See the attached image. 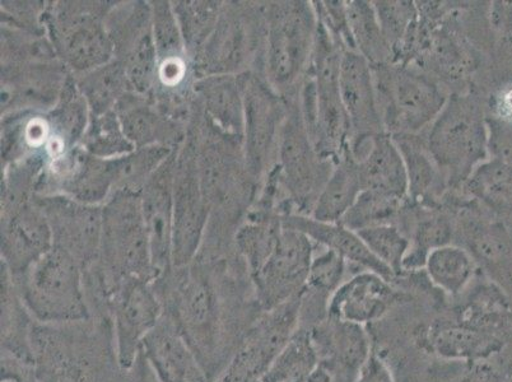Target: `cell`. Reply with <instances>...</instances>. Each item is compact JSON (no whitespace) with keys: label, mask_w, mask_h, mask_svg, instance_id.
<instances>
[{"label":"cell","mask_w":512,"mask_h":382,"mask_svg":"<svg viewBox=\"0 0 512 382\" xmlns=\"http://www.w3.org/2000/svg\"><path fill=\"white\" fill-rule=\"evenodd\" d=\"M343 51L318 20L313 59L301 90L300 111L316 151L334 163L341 160L351 141V123L339 87Z\"/></svg>","instance_id":"1"},{"label":"cell","mask_w":512,"mask_h":382,"mask_svg":"<svg viewBox=\"0 0 512 382\" xmlns=\"http://www.w3.org/2000/svg\"><path fill=\"white\" fill-rule=\"evenodd\" d=\"M425 143L446 183H467L488 155L487 127L481 107L472 97H451L428 128Z\"/></svg>","instance_id":"2"},{"label":"cell","mask_w":512,"mask_h":382,"mask_svg":"<svg viewBox=\"0 0 512 382\" xmlns=\"http://www.w3.org/2000/svg\"><path fill=\"white\" fill-rule=\"evenodd\" d=\"M372 71L386 133L417 135L430 128L448 104L444 90L421 72L390 64Z\"/></svg>","instance_id":"3"},{"label":"cell","mask_w":512,"mask_h":382,"mask_svg":"<svg viewBox=\"0 0 512 382\" xmlns=\"http://www.w3.org/2000/svg\"><path fill=\"white\" fill-rule=\"evenodd\" d=\"M21 298L32 318L45 324L85 321L90 311L73 256L51 249L26 270Z\"/></svg>","instance_id":"4"},{"label":"cell","mask_w":512,"mask_h":382,"mask_svg":"<svg viewBox=\"0 0 512 382\" xmlns=\"http://www.w3.org/2000/svg\"><path fill=\"white\" fill-rule=\"evenodd\" d=\"M313 3L290 2L274 7L268 32V73L273 85L288 91L309 72L318 34Z\"/></svg>","instance_id":"5"},{"label":"cell","mask_w":512,"mask_h":382,"mask_svg":"<svg viewBox=\"0 0 512 382\" xmlns=\"http://www.w3.org/2000/svg\"><path fill=\"white\" fill-rule=\"evenodd\" d=\"M302 296L265 311L242 340L220 382H260L299 326Z\"/></svg>","instance_id":"6"},{"label":"cell","mask_w":512,"mask_h":382,"mask_svg":"<svg viewBox=\"0 0 512 382\" xmlns=\"http://www.w3.org/2000/svg\"><path fill=\"white\" fill-rule=\"evenodd\" d=\"M314 255L313 240L282 225L276 249L253 277L256 297L265 311L304 295Z\"/></svg>","instance_id":"7"},{"label":"cell","mask_w":512,"mask_h":382,"mask_svg":"<svg viewBox=\"0 0 512 382\" xmlns=\"http://www.w3.org/2000/svg\"><path fill=\"white\" fill-rule=\"evenodd\" d=\"M283 180L293 199L313 211L321 189L334 169L335 163L319 155L307 133L301 111L287 116L279 144Z\"/></svg>","instance_id":"8"},{"label":"cell","mask_w":512,"mask_h":382,"mask_svg":"<svg viewBox=\"0 0 512 382\" xmlns=\"http://www.w3.org/2000/svg\"><path fill=\"white\" fill-rule=\"evenodd\" d=\"M156 293L141 279H128L114 301L116 356L121 368L129 370L137 361L147 335L164 316Z\"/></svg>","instance_id":"9"},{"label":"cell","mask_w":512,"mask_h":382,"mask_svg":"<svg viewBox=\"0 0 512 382\" xmlns=\"http://www.w3.org/2000/svg\"><path fill=\"white\" fill-rule=\"evenodd\" d=\"M360 172L362 190L407 200L408 176L402 153L388 133L353 138L347 149Z\"/></svg>","instance_id":"10"},{"label":"cell","mask_w":512,"mask_h":382,"mask_svg":"<svg viewBox=\"0 0 512 382\" xmlns=\"http://www.w3.org/2000/svg\"><path fill=\"white\" fill-rule=\"evenodd\" d=\"M142 353L160 382H208V372L166 312L142 344Z\"/></svg>","instance_id":"11"},{"label":"cell","mask_w":512,"mask_h":382,"mask_svg":"<svg viewBox=\"0 0 512 382\" xmlns=\"http://www.w3.org/2000/svg\"><path fill=\"white\" fill-rule=\"evenodd\" d=\"M339 87L351 123V139L386 133L377 102L372 65L357 51H343Z\"/></svg>","instance_id":"12"},{"label":"cell","mask_w":512,"mask_h":382,"mask_svg":"<svg viewBox=\"0 0 512 382\" xmlns=\"http://www.w3.org/2000/svg\"><path fill=\"white\" fill-rule=\"evenodd\" d=\"M400 293L379 274L361 272L344 281L328 301L329 318L365 325L384 318Z\"/></svg>","instance_id":"13"},{"label":"cell","mask_w":512,"mask_h":382,"mask_svg":"<svg viewBox=\"0 0 512 382\" xmlns=\"http://www.w3.org/2000/svg\"><path fill=\"white\" fill-rule=\"evenodd\" d=\"M106 254L114 269L128 279L146 281L153 263L146 225L129 204L115 209L107 221Z\"/></svg>","instance_id":"14"},{"label":"cell","mask_w":512,"mask_h":382,"mask_svg":"<svg viewBox=\"0 0 512 382\" xmlns=\"http://www.w3.org/2000/svg\"><path fill=\"white\" fill-rule=\"evenodd\" d=\"M311 333L316 352L325 358L329 372L341 370L356 377L371 356L370 340L362 325L329 318Z\"/></svg>","instance_id":"15"},{"label":"cell","mask_w":512,"mask_h":382,"mask_svg":"<svg viewBox=\"0 0 512 382\" xmlns=\"http://www.w3.org/2000/svg\"><path fill=\"white\" fill-rule=\"evenodd\" d=\"M282 225L302 232L313 240L314 244L341 255L347 263L356 264L367 272L379 274L386 281H395L394 274L371 254L357 232L349 230L342 223L316 221L310 216H291L283 220Z\"/></svg>","instance_id":"16"},{"label":"cell","mask_w":512,"mask_h":382,"mask_svg":"<svg viewBox=\"0 0 512 382\" xmlns=\"http://www.w3.org/2000/svg\"><path fill=\"white\" fill-rule=\"evenodd\" d=\"M399 220L409 228V250L404 260L406 272L425 268L428 254L453 241L455 227L448 214L434 207H403Z\"/></svg>","instance_id":"17"},{"label":"cell","mask_w":512,"mask_h":382,"mask_svg":"<svg viewBox=\"0 0 512 382\" xmlns=\"http://www.w3.org/2000/svg\"><path fill=\"white\" fill-rule=\"evenodd\" d=\"M425 340L437 356L454 361H484L507 349L490 334L460 321L431 325Z\"/></svg>","instance_id":"18"},{"label":"cell","mask_w":512,"mask_h":382,"mask_svg":"<svg viewBox=\"0 0 512 382\" xmlns=\"http://www.w3.org/2000/svg\"><path fill=\"white\" fill-rule=\"evenodd\" d=\"M392 138L406 163L409 199L434 207L446 181L428 153L425 141L417 135H392Z\"/></svg>","instance_id":"19"},{"label":"cell","mask_w":512,"mask_h":382,"mask_svg":"<svg viewBox=\"0 0 512 382\" xmlns=\"http://www.w3.org/2000/svg\"><path fill=\"white\" fill-rule=\"evenodd\" d=\"M362 193L357 163L348 151L335 163L332 174L321 189L310 217L316 221L341 223Z\"/></svg>","instance_id":"20"},{"label":"cell","mask_w":512,"mask_h":382,"mask_svg":"<svg viewBox=\"0 0 512 382\" xmlns=\"http://www.w3.org/2000/svg\"><path fill=\"white\" fill-rule=\"evenodd\" d=\"M282 106L263 86H253L246 102L248 142L251 161L263 165L271 151L281 121Z\"/></svg>","instance_id":"21"},{"label":"cell","mask_w":512,"mask_h":382,"mask_svg":"<svg viewBox=\"0 0 512 382\" xmlns=\"http://www.w3.org/2000/svg\"><path fill=\"white\" fill-rule=\"evenodd\" d=\"M472 254L459 245H446L431 251L425 269L428 279L441 291L458 296L467 288L477 272Z\"/></svg>","instance_id":"22"},{"label":"cell","mask_w":512,"mask_h":382,"mask_svg":"<svg viewBox=\"0 0 512 382\" xmlns=\"http://www.w3.org/2000/svg\"><path fill=\"white\" fill-rule=\"evenodd\" d=\"M465 189L491 211L512 217V165L496 158L483 162L469 176Z\"/></svg>","instance_id":"23"},{"label":"cell","mask_w":512,"mask_h":382,"mask_svg":"<svg viewBox=\"0 0 512 382\" xmlns=\"http://www.w3.org/2000/svg\"><path fill=\"white\" fill-rule=\"evenodd\" d=\"M349 32L358 54L372 67L394 62L392 51L384 39L374 3L363 0L346 2Z\"/></svg>","instance_id":"24"},{"label":"cell","mask_w":512,"mask_h":382,"mask_svg":"<svg viewBox=\"0 0 512 382\" xmlns=\"http://www.w3.org/2000/svg\"><path fill=\"white\" fill-rule=\"evenodd\" d=\"M199 213L197 188L192 180L185 179L179 186L172 231V262L178 267L188 264L197 253L203 222Z\"/></svg>","instance_id":"25"},{"label":"cell","mask_w":512,"mask_h":382,"mask_svg":"<svg viewBox=\"0 0 512 382\" xmlns=\"http://www.w3.org/2000/svg\"><path fill=\"white\" fill-rule=\"evenodd\" d=\"M319 366L311 333L297 330L260 382H302Z\"/></svg>","instance_id":"26"},{"label":"cell","mask_w":512,"mask_h":382,"mask_svg":"<svg viewBox=\"0 0 512 382\" xmlns=\"http://www.w3.org/2000/svg\"><path fill=\"white\" fill-rule=\"evenodd\" d=\"M7 278V270L2 277V351L11 353L25 363L31 362L29 340V310L22 298L13 292Z\"/></svg>","instance_id":"27"},{"label":"cell","mask_w":512,"mask_h":382,"mask_svg":"<svg viewBox=\"0 0 512 382\" xmlns=\"http://www.w3.org/2000/svg\"><path fill=\"white\" fill-rule=\"evenodd\" d=\"M51 250L50 232L40 220H17L9 231L6 256L13 270L27 269Z\"/></svg>","instance_id":"28"},{"label":"cell","mask_w":512,"mask_h":382,"mask_svg":"<svg viewBox=\"0 0 512 382\" xmlns=\"http://www.w3.org/2000/svg\"><path fill=\"white\" fill-rule=\"evenodd\" d=\"M374 7L386 44L398 60L416 39L418 9L413 2H374Z\"/></svg>","instance_id":"29"},{"label":"cell","mask_w":512,"mask_h":382,"mask_svg":"<svg viewBox=\"0 0 512 382\" xmlns=\"http://www.w3.org/2000/svg\"><path fill=\"white\" fill-rule=\"evenodd\" d=\"M144 217L152 255L153 268L160 270L172 259L170 198L167 191L155 188L144 203Z\"/></svg>","instance_id":"30"},{"label":"cell","mask_w":512,"mask_h":382,"mask_svg":"<svg viewBox=\"0 0 512 382\" xmlns=\"http://www.w3.org/2000/svg\"><path fill=\"white\" fill-rule=\"evenodd\" d=\"M367 249L380 263L390 270L395 278L406 274L404 260L409 250V239L397 225H379L357 231Z\"/></svg>","instance_id":"31"},{"label":"cell","mask_w":512,"mask_h":382,"mask_svg":"<svg viewBox=\"0 0 512 382\" xmlns=\"http://www.w3.org/2000/svg\"><path fill=\"white\" fill-rule=\"evenodd\" d=\"M407 200H400L375 191L362 190L356 203L344 216L342 225L352 231L379 225H395L394 221L406 206Z\"/></svg>","instance_id":"32"},{"label":"cell","mask_w":512,"mask_h":382,"mask_svg":"<svg viewBox=\"0 0 512 382\" xmlns=\"http://www.w3.org/2000/svg\"><path fill=\"white\" fill-rule=\"evenodd\" d=\"M68 57L79 68H88L105 62L109 57L110 46L99 26L93 22H76L74 30L65 37Z\"/></svg>","instance_id":"33"},{"label":"cell","mask_w":512,"mask_h":382,"mask_svg":"<svg viewBox=\"0 0 512 382\" xmlns=\"http://www.w3.org/2000/svg\"><path fill=\"white\" fill-rule=\"evenodd\" d=\"M315 254L311 262L306 291L329 297L344 283L347 262L341 255L325 249Z\"/></svg>","instance_id":"34"},{"label":"cell","mask_w":512,"mask_h":382,"mask_svg":"<svg viewBox=\"0 0 512 382\" xmlns=\"http://www.w3.org/2000/svg\"><path fill=\"white\" fill-rule=\"evenodd\" d=\"M155 64V45L151 36L146 34L138 40L132 57L129 59L128 76L134 86L147 88Z\"/></svg>","instance_id":"35"},{"label":"cell","mask_w":512,"mask_h":382,"mask_svg":"<svg viewBox=\"0 0 512 382\" xmlns=\"http://www.w3.org/2000/svg\"><path fill=\"white\" fill-rule=\"evenodd\" d=\"M209 101L218 118L227 121L232 127H240V107L234 88L230 85L213 88Z\"/></svg>","instance_id":"36"},{"label":"cell","mask_w":512,"mask_h":382,"mask_svg":"<svg viewBox=\"0 0 512 382\" xmlns=\"http://www.w3.org/2000/svg\"><path fill=\"white\" fill-rule=\"evenodd\" d=\"M155 25L157 48L161 53H166V59H169V54L174 53L180 46L178 27L169 8L157 7Z\"/></svg>","instance_id":"37"},{"label":"cell","mask_w":512,"mask_h":382,"mask_svg":"<svg viewBox=\"0 0 512 382\" xmlns=\"http://www.w3.org/2000/svg\"><path fill=\"white\" fill-rule=\"evenodd\" d=\"M120 74L115 69H109L105 73L99 74L91 85L88 86V95L93 101V105L104 107L107 102L113 100L116 91L119 90Z\"/></svg>","instance_id":"38"},{"label":"cell","mask_w":512,"mask_h":382,"mask_svg":"<svg viewBox=\"0 0 512 382\" xmlns=\"http://www.w3.org/2000/svg\"><path fill=\"white\" fill-rule=\"evenodd\" d=\"M125 130L130 138L138 142H146L151 138L153 132H155V121L152 116L142 111H134L129 114L127 119L124 121Z\"/></svg>","instance_id":"39"},{"label":"cell","mask_w":512,"mask_h":382,"mask_svg":"<svg viewBox=\"0 0 512 382\" xmlns=\"http://www.w3.org/2000/svg\"><path fill=\"white\" fill-rule=\"evenodd\" d=\"M353 382H394L392 372L381 358L371 353L369 360L362 367L360 374Z\"/></svg>","instance_id":"40"},{"label":"cell","mask_w":512,"mask_h":382,"mask_svg":"<svg viewBox=\"0 0 512 382\" xmlns=\"http://www.w3.org/2000/svg\"><path fill=\"white\" fill-rule=\"evenodd\" d=\"M184 64L179 59H166L161 68V78L167 85H175L183 78Z\"/></svg>","instance_id":"41"},{"label":"cell","mask_w":512,"mask_h":382,"mask_svg":"<svg viewBox=\"0 0 512 382\" xmlns=\"http://www.w3.org/2000/svg\"><path fill=\"white\" fill-rule=\"evenodd\" d=\"M497 110L502 119L512 123V88L505 90L498 97Z\"/></svg>","instance_id":"42"},{"label":"cell","mask_w":512,"mask_h":382,"mask_svg":"<svg viewBox=\"0 0 512 382\" xmlns=\"http://www.w3.org/2000/svg\"><path fill=\"white\" fill-rule=\"evenodd\" d=\"M302 382H333L332 375L324 367L319 366L307 379Z\"/></svg>","instance_id":"43"},{"label":"cell","mask_w":512,"mask_h":382,"mask_svg":"<svg viewBox=\"0 0 512 382\" xmlns=\"http://www.w3.org/2000/svg\"><path fill=\"white\" fill-rule=\"evenodd\" d=\"M45 128V127H44ZM43 128V125H39L37 127L36 124H31L29 127V139L32 142H41L43 141V138L45 137V130Z\"/></svg>","instance_id":"44"},{"label":"cell","mask_w":512,"mask_h":382,"mask_svg":"<svg viewBox=\"0 0 512 382\" xmlns=\"http://www.w3.org/2000/svg\"><path fill=\"white\" fill-rule=\"evenodd\" d=\"M3 371V377H2V382H25L21 379L20 376L16 375V374H9L8 371Z\"/></svg>","instance_id":"45"}]
</instances>
